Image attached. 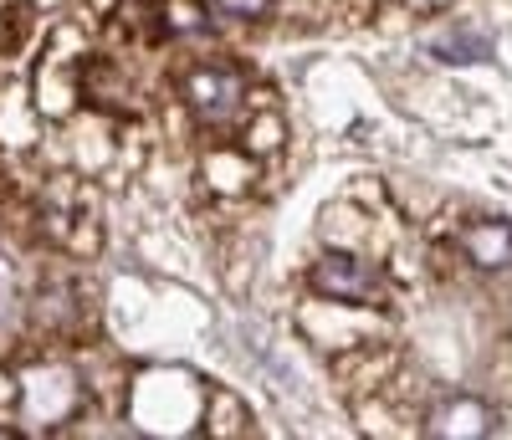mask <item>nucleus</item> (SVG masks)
<instances>
[{"mask_svg": "<svg viewBox=\"0 0 512 440\" xmlns=\"http://www.w3.org/2000/svg\"><path fill=\"white\" fill-rule=\"evenodd\" d=\"M16 405V384H11V374L0 369V410H11Z\"/></svg>", "mask_w": 512, "mask_h": 440, "instance_id": "16", "label": "nucleus"}, {"mask_svg": "<svg viewBox=\"0 0 512 440\" xmlns=\"http://www.w3.org/2000/svg\"><path fill=\"white\" fill-rule=\"evenodd\" d=\"M246 430H251V410L236 400L231 389H210L205 394V435L231 440V435H246Z\"/></svg>", "mask_w": 512, "mask_h": 440, "instance_id": "11", "label": "nucleus"}, {"mask_svg": "<svg viewBox=\"0 0 512 440\" xmlns=\"http://www.w3.org/2000/svg\"><path fill=\"white\" fill-rule=\"evenodd\" d=\"M431 52L441 62H482V57H492V41L482 31H446V36H436Z\"/></svg>", "mask_w": 512, "mask_h": 440, "instance_id": "12", "label": "nucleus"}, {"mask_svg": "<svg viewBox=\"0 0 512 440\" xmlns=\"http://www.w3.org/2000/svg\"><path fill=\"white\" fill-rule=\"evenodd\" d=\"M82 103H93L98 113H134V82H128L118 57H88L82 62Z\"/></svg>", "mask_w": 512, "mask_h": 440, "instance_id": "7", "label": "nucleus"}, {"mask_svg": "<svg viewBox=\"0 0 512 440\" xmlns=\"http://www.w3.org/2000/svg\"><path fill=\"white\" fill-rule=\"evenodd\" d=\"M82 62H88L82 26H57L36 67V108L47 118H72V108L82 103Z\"/></svg>", "mask_w": 512, "mask_h": 440, "instance_id": "4", "label": "nucleus"}, {"mask_svg": "<svg viewBox=\"0 0 512 440\" xmlns=\"http://www.w3.org/2000/svg\"><path fill=\"white\" fill-rule=\"evenodd\" d=\"M159 16H164L169 36H190V31L205 26V6H200V0H159Z\"/></svg>", "mask_w": 512, "mask_h": 440, "instance_id": "13", "label": "nucleus"}, {"mask_svg": "<svg viewBox=\"0 0 512 440\" xmlns=\"http://www.w3.org/2000/svg\"><path fill=\"white\" fill-rule=\"evenodd\" d=\"M36 328L47 338H77L98 328V307H93V292H82L77 282H52L41 287L36 297Z\"/></svg>", "mask_w": 512, "mask_h": 440, "instance_id": "6", "label": "nucleus"}, {"mask_svg": "<svg viewBox=\"0 0 512 440\" xmlns=\"http://www.w3.org/2000/svg\"><path fill=\"white\" fill-rule=\"evenodd\" d=\"M180 98H185V108L195 113L200 128H210V134H236L251 113V82L231 62H200V67L185 72Z\"/></svg>", "mask_w": 512, "mask_h": 440, "instance_id": "2", "label": "nucleus"}, {"mask_svg": "<svg viewBox=\"0 0 512 440\" xmlns=\"http://www.w3.org/2000/svg\"><path fill=\"white\" fill-rule=\"evenodd\" d=\"M256 169H262V159H256L246 144H216V149H205V159H200V180L216 195H246L251 180H256Z\"/></svg>", "mask_w": 512, "mask_h": 440, "instance_id": "8", "label": "nucleus"}, {"mask_svg": "<svg viewBox=\"0 0 512 440\" xmlns=\"http://www.w3.org/2000/svg\"><path fill=\"white\" fill-rule=\"evenodd\" d=\"M492 430V415H487V405H477V400H451V405H441V410H431L425 415V435H487Z\"/></svg>", "mask_w": 512, "mask_h": 440, "instance_id": "10", "label": "nucleus"}, {"mask_svg": "<svg viewBox=\"0 0 512 440\" xmlns=\"http://www.w3.org/2000/svg\"><path fill=\"white\" fill-rule=\"evenodd\" d=\"M210 11H216L221 21H267L277 11V0H210Z\"/></svg>", "mask_w": 512, "mask_h": 440, "instance_id": "14", "label": "nucleus"}, {"mask_svg": "<svg viewBox=\"0 0 512 440\" xmlns=\"http://www.w3.org/2000/svg\"><path fill=\"white\" fill-rule=\"evenodd\" d=\"M308 287L313 297L359 302V307H384V297H390L384 261H374L369 251H349V246H328L308 267Z\"/></svg>", "mask_w": 512, "mask_h": 440, "instance_id": "3", "label": "nucleus"}, {"mask_svg": "<svg viewBox=\"0 0 512 440\" xmlns=\"http://www.w3.org/2000/svg\"><path fill=\"white\" fill-rule=\"evenodd\" d=\"M21 21H26V6H0V52H11L21 41Z\"/></svg>", "mask_w": 512, "mask_h": 440, "instance_id": "15", "label": "nucleus"}, {"mask_svg": "<svg viewBox=\"0 0 512 440\" xmlns=\"http://www.w3.org/2000/svg\"><path fill=\"white\" fill-rule=\"evenodd\" d=\"M456 246L466 261L477 267H507L512 261V226L507 220H472V226L456 231Z\"/></svg>", "mask_w": 512, "mask_h": 440, "instance_id": "9", "label": "nucleus"}, {"mask_svg": "<svg viewBox=\"0 0 512 440\" xmlns=\"http://www.w3.org/2000/svg\"><path fill=\"white\" fill-rule=\"evenodd\" d=\"M36 236L52 241L62 256L88 261L103 251V200L88 174H47L36 190Z\"/></svg>", "mask_w": 512, "mask_h": 440, "instance_id": "1", "label": "nucleus"}, {"mask_svg": "<svg viewBox=\"0 0 512 440\" xmlns=\"http://www.w3.org/2000/svg\"><path fill=\"white\" fill-rule=\"evenodd\" d=\"M405 6H415V11H425V6H441V0H405Z\"/></svg>", "mask_w": 512, "mask_h": 440, "instance_id": "17", "label": "nucleus"}, {"mask_svg": "<svg viewBox=\"0 0 512 440\" xmlns=\"http://www.w3.org/2000/svg\"><path fill=\"white\" fill-rule=\"evenodd\" d=\"M333 379H338V389L349 394V400L359 405L364 394H374V389H384L395 379V369H400V348L395 343H354V348H338L333 354Z\"/></svg>", "mask_w": 512, "mask_h": 440, "instance_id": "5", "label": "nucleus"}]
</instances>
